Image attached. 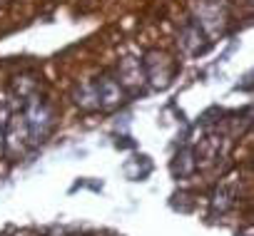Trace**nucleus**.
I'll list each match as a JSON object with an SVG mask.
<instances>
[{"label":"nucleus","mask_w":254,"mask_h":236,"mask_svg":"<svg viewBox=\"0 0 254 236\" xmlns=\"http://www.w3.org/2000/svg\"><path fill=\"white\" fill-rule=\"evenodd\" d=\"M23 117H25V125H28V140L30 142H43L48 137V132L53 130V122H55L53 107L40 94H30L28 97Z\"/></svg>","instance_id":"nucleus-1"},{"label":"nucleus","mask_w":254,"mask_h":236,"mask_svg":"<svg viewBox=\"0 0 254 236\" xmlns=\"http://www.w3.org/2000/svg\"><path fill=\"white\" fill-rule=\"evenodd\" d=\"M142 70H145V80H150L155 87H167L177 72V65L170 55H165L160 50H150V52H145Z\"/></svg>","instance_id":"nucleus-2"},{"label":"nucleus","mask_w":254,"mask_h":236,"mask_svg":"<svg viewBox=\"0 0 254 236\" xmlns=\"http://www.w3.org/2000/svg\"><path fill=\"white\" fill-rule=\"evenodd\" d=\"M227 20V8L224 3H219V0H202V3H197V15H194V23L202 28V33H219L222 25Z\"/></svg>","instance_id":"nucleus-3"},{"label":"nucleus","mask_w":254,"mask_h":236,"mask_svg":"<svg viewBox=\"0 0 254 236\" xmlns=\"http://www.w3.org/2000/svg\"><path fill=\"white\" fill-rule=\"evenodd\" d=\"M92 87H95V94H97V104H100L102 109H112V107H117V104L125 99L122 85H120L117 80H112L110 75L97 77V80L92 82Z\"/></svg>","instance_id":"nucleus-4"},{"label":"nucleus","mask_w":254,"mask_h":236,"mask_svg":"<svg viewBox=\"0 0 254 236\" xmlns=\"http://www.w3.org/2000/svg\"><path fill=\"white\" fill-rule=\"evenodd\" d=\"M25 140H28L25 117H23V114L10 117V120H8V132H5V140H3V147L8 149V154H18V152H23Z\"/></svg>","instance_id":"nucleus-5"},{"label":"nucleus","mask_w":254,"mask_h":236,"mask_svg":"<svg viewBox=\"0 0 254 236\" xmlns=\"http://www.w3.org/2000/svg\"><path fill=\"white\" fill-rule=\"evenodd\" d=\"M180 47L185 52H190V55L204 52V33H202V28L194 20L182 28V33H180Z\"/></svg>","instance_id":"nucleus-6"},{"label":"nucleus","mask_w":254,"mask_h":236,"mask_svg":"<svg viewBox=\"0 0 254 236\" xmlns=\"http://www.w3.org/2000/svg\"><path fill=\"white\" fill-rule=\"evenodd\" d=\"M117 75L122 80L125 87H137L145 82V70H142V62L135 60V57H125L120 60V67H117Z\"/></svg>","instance_id":"nucleus-7"},{"label":"nucleus","mask_w":254,"mask_h":236,"mask_svg":"<svg viewBox=\"0 0 254 236\" xmlns=\"http://www.w3.org/2000/svg\"><path fill=\"white\" fill-rule=\"evenodd\" d=\"M194 169H197L194 152H192L190 147H182V149L175 154V162H172V172H175V177H190Z\"/></svg>","instance_id":"nucleus-8"},{"label":"nucleus","mask_w":254,"mask_h":236,"mask_svg":"<svg viewBox=\"0 0 254 236\" xmlns=\"http://www.w3.org/2000/svg\"><path fill=\"white\" fill-rule=\"evenodd\" d=\"M75 102H77L82 109H100L97 94H95V87H92V85H80V87H75Z\"/></svg>","instance_id":"nucleus-9"},{"label":"nucleus","mask_w":254,"mask_h":236,"mask_svg":"<svg viewBox=\"0 0 254 236\" xmlns=\"http://www.w3.org/2000/svg\"><path fill=\"white\" fill-rule=\"evenodd\" d=\"M232 196H234L232 191H227L224 187H219V189L214 191V201H212V209H214V211H219V214H224V211H227V209H229V206L234 204V199H232Z\"/></svg>","instance_id":"nucleus-10"}]
</instances>
